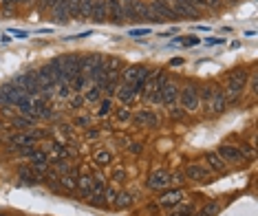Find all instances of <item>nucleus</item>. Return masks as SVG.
<instances>
[{"mask_svg":"<svg viewBox=\"0 0 258 216\" xmlns=\"http://www.w3.org/2000/svg\"><path fill=\"white\" fill-rule=\"evenodd\" d=\"M99 97H102V89L99 86H91L89 93H86V102H97Z\"/></svg>","mask_w":258,"mask_h":216,"instance_id":"34","label":"nucleus"},{"mask_svg":"<svg viewBox=\"0 0 258 216\" xmlns=\"http://www.w3.org/2000/svg\"><path fill=\"white\" fill-rule=\"evenodd\" d=\"M62 62H64V68H67L69 78H78V75H82V55L78 53H71V55H62Z\"/></svg>","mask_w":258,"mask_h":216,"instance_id":"10","label":"nucleus"},{"mask_svg":"<svg viewBox=\"0 0 258 216\" xmlns=\"http://www.w3.org/2000/svg\"><path fill=\"white\" fill-rule=\"evenodd\" d=\"M44 5H46V7H55L57 0H44Z\"/></svg>","mask_w":258,"mask_h":216,"instance_id":"52","label":"nucleus"},{"mask_svg":"<svg viewBox=\"0 0 258 216\" xmlns=\"http://www.w3.org/2000/svg\"><path fill=\"white\" fill-rule=\"evenodd\" d=\"M110 106H113V104H110V97H104L102 104H99V108H97V115H99V117H106V115L110 113Z\"/></svg>","mask_w":258,"mask_h":216,"instance_id":"32","label":"nucleus"},{"mask_svg":"<svg viewBox=\"0 0 258 216\" xmlns=\"http://www.w3.org/2000/svg\"><path fill=\"white\" fill-rule=\"evenodd\" d=\"M179 102H181V108L185 113H197L199 106H201V99H199V91L195 84H187L185 89L179 91Z\"/></svg>","mask_w":258,"mask_h":216,"instance_id":"4","label":"nucleus"},{"mask_svg":"<svg viewBox=\"0 0 258 216\" xmlns=\"http://www.w3.org/2000/svg\"><path fill=\"white\" fill-rule=\"evenodd\" d=\"M131 119H133L137 126H152V128L159 126V117H157L155 113H150V110H139V113L133 115Z\"/></svg>","mask_w":258,"mask_h":216,"instance_id":"16","label":"nucleus"},{"mask_svg":"<svg viewBox=\"0 0 258 216\" xmlns=\"http://www.w3.org/2000/svg\"><path fill=\"white\" fill-rule=\"evenodd\" d=\"M190 216H201V214H190Z\"/></svg>","mask_w":258,"mask_h":216,"instance_id":"55","label":"nucleus"},{"mask_svg":"<svg viewBox=\"0 0 258 216\" xmlns=\"http://www.w3.org/2000/svg\"><path fill=\"white\" fill-rule=\"evenodd\" d=\"M69 9H71V18L80 20V9H82V0H69Z\"/></svg>","mask_w":258,"mask_h":216,"instance_id":"33","label":"nucleus"},{"mask_svg":"<svg viewBox=\"0 0 258 216\" xmlns=\"http://www.w3.org/2000/svg\"><path fill=\"white\" fill-rule=\"evenodd\" d=\"M20 179L25 181V183H31V185H36L38 183V174L31 170V168H20Z\"/></svg>","mask_w":258,"mask_h":216,"instance_id":"26","label":"nucleus"},{"mask_svg":"<svg viewBox=\"0 0 258 216\" xmlns=\"http://www.w3.org/2000/svg\"><path fill=\"white\" fill-rule=\"evenodd\" d=\"M216 153H219V157L223 161H240V159H245L243 150L234 148V146H230V143H221Z\"/></svg>","mask_w":258,"mask_h":216,"instance_id":"15","label":"nucleus"},{"mask_svg":"<svg viewBox=\"0 0 258 216\" xmlns=\"http://www.w3.org/2000/svg\"><path fill=\"white\" fill-rule=\"evenodd\" d=\"M121 5H124V18H126V22H139V16H137V9H135L133 0H121Z\"/></svg>","mask_w":258,"mask_h":216,"instance_id":"22","label":"nucleus"},{"mask_svg":"<svg viewBox=\"0 0 258 216\" xmlns=\"http://www.w3.org/2000/svg\"><path fill=\"white\" fill-rule=\"evenodd\" d=\"M108 20L113 22V25H124L126 22L121 0H108Z\"/></svg>","mask_w":258,"mask_h":216,"instance_id":"14","label":"nucleus"},{"mask_svg":"<svg viewBox=\"0 0 258 216\" xmlns=\"http://www.w3.org/2000/svg\"><path fill=\"white\" fill-rule=\"evenodd\" d=\"M247 78H249V73L245 71V68H234V71L227 75V84H225V91H223L227 104H234L243 97L245 89H247Z\"/></svg>","mask_w":258,"mask_h":216,"instance_id":"1","label":"nucleus"},{"mask_svg":"<svg viewBox=\"0 0 258 216\" xmlns=\"http://www.w3.org/2000/svg\"><path fill=\"white\" fill-rule=\"evenodd\" d=\"M223 42H225L223 38H210V40H205V44H210V46H212V44H223Z\"/></svg>","mask_w":258,"mask_h":216,"instance_id":"48","label":"nucleus"},{"mask_svg":"<svg viewBox=\"0 0 258 216\" xmlns=\"http://www.w3.org/2000/svg\"><path fill=\"white\" fill-rule=\"evenodd\" d=\"M195 29H197V31H210V27H208V25H197Z\"/></svg>","mask_w":258,"mask_h":216,"instance_id":"50","label":"nucleus"},{"mask_svg":"<svg viewBox=\"0 0 258 216\" xmlns=\"http://www.w3.org/2000/svg\"><path fill=\"white\" fill-rule=\"evenodd\" d=\"M93 177H89V174H82V177L78 179V190L82 192V196L84 198H91V194H93Z\"/></svg>","mask_w":258,"mask_h":216,"instance_id":"20","label":"nucleus"},{"mask_svg":"<svg viewBox=\"0 0 258 216\" xmlns=\"http://www.w3.org/2000/svg\"><path fill=\"white\" fill-rule=\"evenodd\" d=\"M27 99H31V97H29L20 86L11 84V82L0 86V104H5V106H20V104L27 102Z\"/></svg>","mask_w":258,"mask_h":216,"instance_id":"2","label":"nucleus"},{"mask_svg":"<svg viewBox=\"0 0 258 216\" xmlns=\"http://www.w3.org/2000/svg\"><path fill=\"white\" fill-rule=\"evenodd\" d=\"M86 84H89V78H86V75H78V78H73V82H71V89H73V93H84Z\"/></svg>","mask_w":258,"mask_h":216,"instance_id":"27","label":"nucleus"},{"mask_svg":"<svg viewBox=\"0 0 258 216\" xmlns=\"http://www.w3.org/2000/svg\"><path fill=\"white\" fill-rule=\"evenodd\" d=\"M161 102L166 104V106H174V104L179 102V86L174 84V82H166V84L161 86Z\"/></svg>","mask_w":258,"mask_h":216,"instance_id":"12","label":"nucleus"},{"mask_svg":"<svg viewBox=\"0 0 258 216\" xmlns=\"http://www.w3.org/2000/svg\"><path fill=\"white\" fill-rule=\"evenodd\" d=\"M91 20L95 22V25H104V22H108V0H93Z\"/></svg>","mask_w":258,"mask_h":216,"instance_id":"9","label":"nucleus"},{"mask_svg":"<svg viewBox=\"0 0 258 216\" xmlns=\"http://www.w3.org/2000/svg\"><path fill=\"white\" fill-rule=\"evenodd\" d=\"M205 161H208V166L212 168V170L225 172V161L219 157V153H208V155H205Z\"/></svg>","mask_w":258,"mask_h":216,"instance_id":"21","label":"nucleus"},{"mask_svg":"<svg viewBox=\"0 0 258 216\" xmlns=\"http://www.w3.org/2000/svg\"><path fill=\"white\" fill-rule=\"evenodd\" d=\"M11 84L20 86V89L25 91L31 99H33V97H38L40 93H42V89H40V84H38V80H36V71H29V73L16 75V78L11 80Z\"/></svg>","mask_w":258,"mask_h":216,"instance_id":"3","label":"nucleus"},{"mask_svg":"<svg viewBox=\"0 0 258 216\" xmlns=\"http://www.w3.org/2000/svg\"><path fill=\"white\" fill-rule=\"evenodd\" d=\"M124 179H126V172L124 170H115L113 172V181H115V183H121Z\"/></svg>","mask_w":258,"mask_h":216,"instance_id":"43","label":"nucleus"},{"mask_svg":"<svg viewBox=\"0 0 258 216\" xmlns=\"http://www.w3.org/2000/svg\"><path fill=\"white\" fill-rule=\"evenodd\" d=\"M190 214H195V205H192V203H181L170 216H190Z\"/></svg>","mask_w":258,"mask_h":216,"instance_id":"29","label":"nucleus"},{"mask_svg":"<svg viewBox=\"0 0 258 216\" xmlns=\"http://www.w3.org/2000/svg\"><path fill=\"white\" fill-rule=\"evenodd\" d=\"M53 153L55 155H67V148L62 143H53Z\"/></svg>","mask_w":258,"mask_h":216,"instance_id":"46","label":"nucleus"},{"mask_svg":"<svg viewBox=\"0 0 258 216\" xmlns=\"http://www.w3.org/2000/svg\"><path fill=\"white\" fill-rule=\"evenodd\" d=\"M133 203V196L126 194V192H117V196L113 198V205L115 207H128Z\"/></svg>","mask_w":258,"mask_h":216,"instance_id":"25","label":"nucleus"},{"mask_svg":"<svg viewBox=\"0 0 258 216\" xmlns=\"http://www.w3.org/2000/svg\"><path fill=\"white\" fill-rule=\"evenodd\" d=\"M75 124H78V126H89V117H80Z\"/></svg>","mask_w":258,"mask_h":216,"instance_id":"49","label":"nucleus"},{"mask_svg":"<svg viewBox=\"0 0 258 216\" xmlns=\"http://www.w3.org/2000/svg\"><path fill=\"white\" fill-rule=\"evenodd\" d=\"M73 170V168L71 166H69V163L67 161H55V172H60V174H69V172H71Z\"/></svg>","mask_w":258,"mask_h":216,"instance_id":"37","label":"nucleus"},{"mask_svg":"<svg viewBox=\"0 0 258 216\" xmlns=\"http://www.w3.org/2000/svg\"><path fill=\"white\" fill-rule=\"evenodd\" d=\"M22 3H27V5H31V3H33V0H22Z\"/></svg>","mask_w":258,"mask_h":216,"instance_id":"54","label":"nucleus"},{"mask_svg":"<svg viewBox=\"0 0 258 216\" xmlns=\"http://www.w3.org/2000/svg\"><path fill=\"white\" fill-rule=\"evenodd\" d=\"M82 102H84V97H75V99H73V106H75V108H78V106H80V104H82Z\"/></svg>","mask_w":258,"mask_h":216,"instance_id":"51","label":"nucleus"},{"mask_svg":"<svg viewBox=\"0 0 258 216\" xmlns=\"http://www.w3.org/2000/svg\"><path fill=\"white\" fill-rule=\"evenodd\" d=\"M170 183H172V179H170V172H166V170L150 172L148 181H146V185H148L150 190H163V188H168Z\"/></svg>","mask_w":258,"mask_h":216,"instance_id":"8","label":"nucleus"},{"mask_svg":"<svg viewBox=\"0 0 258 216\" xmlns=\"http://www.w3.org/2000/svg\"><path fill=\"white\" fill-rule=\"evenodd\" d=\"M131 117H133V115H131V110H128V108H119V110H117V119H119V121H128Z\"/></svg>","mask_w":258,"mask_h":216,"instance_id":"38","label":"nucleus"},{"mask_svg":"<svg viewBox=\"0 0 258 216\" xmlns=\"http://www.w3.org/2000/svg\"><path fill=\"white\" fill-rule=\"evenodd\" d=\"M199 91V99H201L203 104H208L210 99L214 97V91H216V86H210V84H205V86H201V89H197Z\"/></svg>","mask_w":258,"mask_h":216,"instance_id":"24","label":"nucleus"},{"mask_svg":"<svg viewBox=\"0 0 258 216\" xmlns=\"http://www.w3.org/2000/svg\"><path fill=\"white\" fill-rule=\"evenodd\" d=\"M170 7L174 9V14H177L179 18H192V20L201 18V9L195 7L192 0H170Z\"/></svg>","mask_w":258,"mask_h":216,"instance_id":"5","label":"nucleus"},{"mask_svg":"<svg viewBox=\"0 0 258 216\" xmlns=\"http://www.w3.org/2000/svg\"><path fill=\"white\" fill-rule=\"evenodd\" d=\"M185 179H190V181H199V183H205V181H210L212 177H210V170L208 168H203V166H197V163H192V166H185Z\"/></svg>","mask_w":258,"mask_h":216,"instance_id":"11","label":"nucleus"},{"mask_svg":"<svg viewBox=\"0 0 258 216\" xmlns=\"http://www.w3.org/2000/svg\"><path fill=\"white\" fill-rule=\"evenodd\" d=\"M179 64H183V60H179V57H177V60L170 62V66H179Z\"/></svg>","mask_w":258,"mask_h":216,"instance_id":"53","label":"nucleus"},{"mask_svg":"<svg viewBox=\"0 0 258 216\" xmlns=\"http://www.w3.org/2000/svg\"><path fill=\"white\" fill-rule=\"evenodd\" d=\"M117 97H119V102H124V104H131L135 102V97H137V93L133 91V86L131 84H121V86H117V93H115Z\"/></svg>","mask_w":258,"mask_h":216,"instance_id":"19","label":"nucleus"},{"mask_svg":"<svg viewBox=\"0 0 258 216\" xmlns=\"http://www.w3.org/2000/svg\"><path fill=\"white\" fill-rule=\"evenodd\" d=\"M11 36H16V38H27V31H20V29H11Z\"/></svg>","mask_w":258,"mask_h":216,"instance_id":"47","label":"nucleus"},{"mask_svg":"<svg viewBox=\"0 0 258 216\" xmlns=\"http://www.w3.org/2000/svg\"><path fill=\"white\" fill-rule=\"evenodd\" d=\"M91 9H93V0H82L80 20H89V18H91Z\"/></svg>","mask_w":258,"mask_h":216,"instance_id":"30","label":"nucleus"},{"mask_svg":"<svg viewBox=\"0 0 258 216\" xmlns=\"http://www.w3.org/2000/svg\"><path fill=\"white\" fill-rule=\"evenodd\" d=\"M205 5H208V9H219L221 7V0H205Z\"/></svg>","mask_w":258,"mask_h":216,"instance_id":"44","label":"nucleus"},{"mask_svg":"<svg viewBox=\"0 0 258 216\" xmlns=\"http://www.w3.org/2000/svg\"><path fill=\"white\" fill-rule=\"evenodd\" d=\"M181 198H183V192L181 190H172V192H166L161 198H159V205L163 207H172V205H179Z\"/></svg>","mask_w":258,"mask_h":216,"instance_id":"18","label":"nucleus"},{"mask_svg":"<svg viewBox=\"0 0 258 216\" xmlns=\"http://www.w3.org/2000/svg\"><path fill=\"white\" fill-rule=\"evenodd\" d=\"M256 89H258V82H256V73L251 71V82H249V91H251V93H256Z\"/></svg>","mask_w":258,"mask_h":216,"instance_id":"45","label":"nucleus"},{"mask_svg":"<svg viewBox=\"0 0 258 216\" xmlns=\"http://www.w3.org/2000/svg\"><path fill=\"white\" fill-rule=\"evenodd\" d=\"M150 9L155 11L157 16H159L161 22H163V20H177V18H179V16L174 14V9L170 7V0H152V3H150Z\"/></svg>","mask_w":258,"mask_h":216,"instance_id":"7","label":"nucleus"},{"mask_svg":"<svg viewBox=\"0 0 258 216\" xmlns=\"http://www.w3.org/2000/svg\"><path fill=\"white\" fill-rule=\"evenodd\" d=\"M110 161H113V155H110V153H106V150H102V153H97L95 155V163H97V166H108V163Z\"/></svg>","mask_w":258,"mask_h":216,"instance_id":"31","label":"nucleus"},{"mask_svg":"<svg viewBox=\"0 0 258 216\" xmlns=\"http://www.w3.org/2000/svg\"><path fill=\"white\" fill-rule=\"evenodd\" d=\"M115 196H117V190L115 188H106V190H104V198H106V203H113Z\"/></svg>","mask_w":258,"mask_h":216,"instance_id":"41","label":"nucleus"},{"mask_svg":"<svg viewBox=\"0 0 258 216\" xmlns=\"http://www.w3.org/2000/svg\"><path fill=\"white\" fill-rule=\"evenodd\" d=\"M232 3H236V0H232Z\"/></svg>","mask_w":258,"mask_h":216,"instance_id":"57","label":"nucleus"},{"mask_svg":"<svg viewBox=\"0 0 258 216\" xmlns=\"http://www.w3.org/2000/svg\"><path fill=\"white\" fill-rule=\"evenodd\" d=\"M148 33H150V29H131V31H128V36L137 38V36H148Z\"/></svg>","mask_w":258,"mask_h":216,"instance_id":"40","label":"nucleus"},{"mask_svg":"<svg viewBox=\"0 0 258 216\" xmlns=\"http://www.w3.org/2000/svg\"><path fill=\"white\" fill-rule=\"evenodd\" d=\"M128 150H131L133 155H139V153H142V150H144V146H142V143H137V141H133L131 146H128Z\"/></svg>","mask_w":258,"mask_h":216,"instance_id":"42","label":"nucleus"},{"mask_svg":"<svg viewBox=\"0 0 258 216\" xmlns=\"http://www.w3.org/2000/svg\"><path fill=\"white\" fill-rule=\"evenodd\" d=\"M225 108H227V99H225V95H223V89L216 86L214 97L205 104V115H208V117H216V115L225 113Z\"/></svg>","mask_w":258,"mask_h":216,"instance_id":"6","label":"nucleus"},{"mask_svg":"<svg viewBox=\"0 0 258 216\" xmlns=\"http://www.w3.org/2000/svg\"><path fill=\"white\" fill-rule=\"evenodd\" d=\"M104 66H106V71H110V75H117V71H119L121 66H124V62L119 60V57H108V60H104Z\"/></svg>","mask_w":258,"mask_h":216,"instance_id":"23","label":"nucleus"},{"mask_svg":"<svg viewBox=\"0 0 258 216\" xmlns=\"http://www.w3.org/2000/svg\"><path fill=\"white\" fill-rule=\"evenodd\" d=\"M183 113H185L183 108H179V106H170V117L181 119V117H183Z\"/></svg>","mask_w":258,"mask_h":216,"instance_id":"39","label":"nucleus"},{"mask_svg":"<svg viewBox=\"0 0 258 216\" xmlns=\"http://www.w3.org/2000/svg\"><path fill=\"white\" fill-rule=\"evenodd\" d=\"M216 212H219V203H214V201H212V203H208V205H205L199 214H201V216H214Z\"/></svg>","mask_w":258,"mask_h":216,"instance_id":"35","label":"nucleus"},{"mask_svg":"<svg viewBox=\"0 0 258 216\" xmlns=\"http://www.w3.org/2000/svg\"><path fill=\"white\" fill-rule=\"evenodd\" d=\"M53 9V20L57 25H67V22H71V9H69V0H57Z\"/></svg>","mask_w":258,"mask_h":216,"instance_id":"13","label":"nucleus"},{"mask_svg":"<svg viewBox=\"0 0 258 216\" xmlns=\"http://www.w3.org/2000/svg\"><path fill=\"white\" fill-rule=\"evenodd\" d=\"M33 121L36 119H29V117H14V126H18V128H31L33 126Z\"/></svg>","mask_w":258,"mask_h":216,"instance_id":"36","label":"nucleus"},{"mask_svg":"<svg viewBox=\"0 0 258 216\" xmlns=\"http://www.w3.org/2000/svg\"><path fill=\"white\" fill-rule=\"evenodd\" d=\"M0 216H7V214H0Z\"/></svg>","mask_w":258,"mask_h":216,"instance_id":"56","label":"nucleus"},{"mask_svg":"<svg viewBox=\"0 0 258 216\" xmlns=\"http://www.w3.org/2000/svg\"><path fill=\"white\" fill-rule=\"evenodd\" d=\"M104 60H106V57H102V55H97V53H91V55L82 57V75H86V78H89V73L95 66H99V64H104Z\"/></svg>","mask_w":258,"mask_h":216,"instance_id":"17","label":"nucleus"},{"mask_svg":"<svg viewBox=\"0 0 258 216\" xmlns=\"http://www.w3.org/2000/svg\"><path fill=\"white\" fill-rule=\"evenodd\" d=\"M201 40H199L197 36H187V38H177V40H172V44L174 46H197Z\"/></svg>","mask_w":258,"mask_h":216,"instance_id":"28","label":"nucleus"}]
</instances>
